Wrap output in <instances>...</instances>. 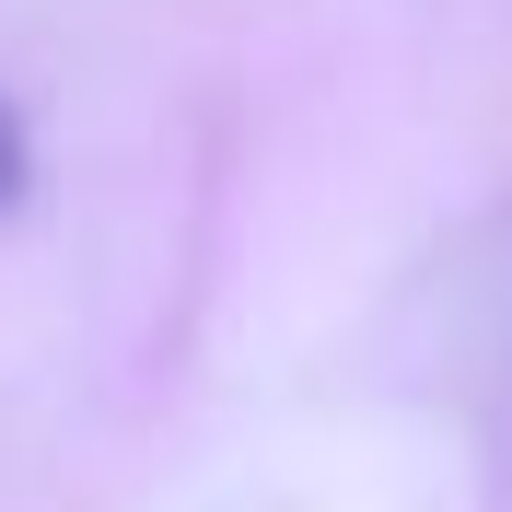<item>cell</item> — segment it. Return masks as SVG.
Segmentation results:
<instances>
[{"label": "cell", "mask_w": 512, "mask_h": 512, "mask_svg": "<svg viewBox=\"0 0 512 512\" xmlns=\"http://www.w3.org/2000/svg\"><path fill=\"white\" fill-rule=\"evenodd\" d=\"M24 187V140H12V117H0V198Z\"/></svg>", "instance_id": "obj_1"}]
</instances>
